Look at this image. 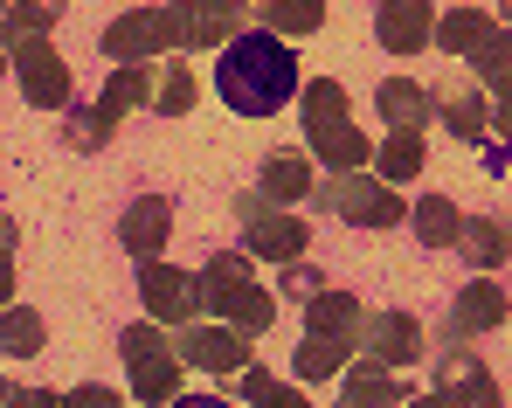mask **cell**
Instances as JSON below:
<instances>
[{
	"label": "cell",
	"mask_w": 512,
	"mask_h": 408,
	"mask_svg": "<svg viewBox=\"0 0 512 408\" xmlns=\"http://www.w3.org/2000/svg\"><path fill=\"white\" fill-rule=\"evenodd\" d=\"M312 187H319V180H312V160H305V153H270V160H263V187H256V194H263L270 208H291V201H305Z\"/></svg>",
	"instance_id": "obj_22"
},
{
	"label": "cell",
	"mask_w": 512,
	"mask_h": 408,
	"mask_svg": "<svg viewBox=\"0 0 512 408\" xmlns=\"http://www.w3.org/2000/svg\"><path fill=\"white\" fill-rule=\"evenodd\" d=\"M346 360H353V346H340V339H319V332H305V339H298V353H291L298 381H333V374H346Z\"/></svg>",
	"instance_id": "obj_27"
},
{
	"label": "cell",
	"mask_w": 512,
	"mask_h": 408,
	"mask_svg": "<svg viewBox=\"0 0 512 408\" xmlns=\"http://www.w3.org/2000/svg\"><path fill=\"white\" fill-rule=\"evenodd\" d=\"M97 49H104L111 63H153L160 49H173L167 42V7H125V14L97 35Z\"/></svg>",
	"instance_id": "obj_8"
},
{
	"label": "cell",
	"mask_w": 512,
	"mask_h": 408,
	"mask_svg": "<svg viewBox=\"0 0 512 408\" xmlns=\"http://www.w3.org/2000/svg\"><path fill=\"white\" fill-rule=\"evenodd\" d=\"M312 160H326L333 173H360V166L374 160V139H367V132H353V125H340V132L312 139Z\"/></svg>",
	"instance_id": "obj_29"
},
{
	"label": "cell",
	"mask_w": 512,
	"mask_h": 408,
	"mask_svg": "<svg viewBox=\"0 0 512 408\" xmlns=\"http://www.w3.org/2000/svg\"><path fill=\"white\" fill-rule=\"evenodd\" d=\"M346 402L353 408H402L409 388L395 367H374V360H346Z\"/></svg>",
	"instance_id": "obj_20"
},
{
	"label": "cell",
	"mask_w": 512,
	"mask_h": 408,
	"mask_svg": "<svg viewBox=\"0 0 512 408\" xmlns=\"http://www.w3.org/2000/svg\"><path fill=\"white\" fill-rule=\"evenodd\" d=\"M7 7H14V0H0V14H7Z\"/></svg>",
	"instance_id": "obj_49"
},
{
	"label": "cell",
	"mask_w": 512,
	"mask_h": 408,
	"mask_svg": "<svg viewBox=\"0 0 512 408\" xmlns=\"http://www.w3.org/2000/svg\"><path fill=\"white\" fill-rule=\"evenodd\" d=\"M450 249H457L471 270H499L512 256V222H499V215H464V229H457Z\"/></svg>",
	"instance_id": "obj_16"
},
{
	"label": "cell",
	"mask_w": 512,
	"mask_h": 408,
	"mask_svg": "<svg viewBox=\"0 0 512 408\" xmlns=\"http://www.w3.org/2000/svg\"><path fill=\"white\" fill-rule=\"evenodd\" d=\"M506 312H512L506 284H499V277H471V284L457 291V305H450V319H443V332H450V339H478V332L506 326Z\"/></svg>",
	"instance_id": "obj_12"
},
{
	"label": "cell",
	"mask_w": 512,
	"mask_h": 408,
	"mask_svg": "<svg viewBox=\"0 0 512 408\" xmlns=\"http://www.w3.org/2000/svg\"><path fill=\"white\" fill-rule=\"evenodd\" d=\"M374 35L388 56H416L436 35V0H374Z\"/></svg>",
	"instance_id": "obj_11"
},
{
	"label": "cell",
	"mask_w": 512,
	"mask_h": 408,
	"mask_svg": "<svg viewBox=\"0 0 512 408\" xmlns=\"http://www.w3.org/2000/svg\"><path fill=\"white\" fill-rule=\"evenodd\" d=\"M298 111H305V139H326L346 125V83L319 77V83H298Z\"/></svg>",
	"instance_id": "obj_24"
},
{
	"label": "cell",
	"mask_w": 512,
	"mask_h": 408,
	"mask_svg": "<svg viewBox=\"0 0 512 408\" xmlns=\"http://www.w3.org/2000/svg\"><path fill=\"white\" fill-rule=\"evenodd\" d=\"M423 160H429V153H423V132H388V139L374 146V166H381V180H388V187L416 180Z\"/></svg>",
	"instance_id": "obj_26"
},
{
	"label": "cell",
	"mask_w": 512,
	"mask_h": 408,
	"mask_svg": "<svg viewBox=\"0 0 512 408\" xmlns=\"http://www.w3.org/2000/svg\"><path fill=\"white\" fill-rule=\"evenodd\" d=\"M270 388H277V374H270V367H243V374H236V395H243V402H263V395H270Z\"/></svg>",
	"instance_id": "obj_37"
},
{
	"label": "cell",
	"mask_w": 512,
	"mask_h": 408,
	"mask_svg": "<svg viewBox=\"0 0 512 408\" xmlns=\"http://www.w3.org/2000/svg\"><path fill=\"white\" fill-rule=\"evenodd\" d=\"M353 346H360L374 367H416V360H423V346H429V332L416 326L409 312H367Z\"/></svg>",
	"instance_id": "obj_7"
},
{
	"label": "cell",
	"mask_w": 512,
	"mask_h": 408,
	"mask_svg": "<svg viewBox=\"0 0 512 408\" xmlns=\"http://www.w3.org/2000/svg\"><path fill=\"white\" fill-rule=\"evenodd\" d=\"M139 298H146V319L153 326H194V312H201V284L187 277V270H173V263H139Z\"/></svg>",
	"instance_id": "obj_5"
},
{
	"label": "cell",
	"mask_w": 512,
	"mask_h": 408,
	"mask_svg": "<svg viewBox=\"0 0 512 408\" xmlns=\"http://www.w3.org/2000/svg\"><path fill=\"white\" fill-rule=\"evenodd\" d=\"M118 353L132 360V395L153 408H167L180 395V353L167 346V326H153V319H139V326L118 332Z\"/></svg>",
	"instance_id": "obj_3"
},
{
	"label": "cell",
	"mask_w": 512,
	"mask_h": 408,
	"mask_svg": "<svg viewBox=\"0 0 512 408\" xmlns=\"http://www.w3.org/2000/svg\"><path fill=\"white\" fill-rule=\"evenodd\" d=\"M194 97H201V77H194L187 63H167V70H160V83H153V111L187 118V111H194Z\"/></svg>",
	"instance_id": "obj_32"
},
{
	"label": "cell",
	"mask_w": 512,
	"mask_h": 408,
	"mask_svg": "<svg viewBox=\"0 0 512 408\" xmlns=\"http://www.w3.org/2000/svg\"><path fill=\"white\" fill-rule=\"evenodd\" d=\"M319 291H326V277H319V270H305V263H284V277H277V298H305V305H312Z\"/></svg>",
	"instance_id": "obj_35"
},
{
	"label": "cell",
	"mask_w": 512,
	"mask_h": 408,
	"mask_svg": "<svg viewBox=\"0 0 512 408\" xmlns=\"http://www.w3.org/2000/svg\"><path fill=\"white\" fill-rule=\"evenodd\" d=\"M14 408H63L56 388H14Z\"/></svg>",
	"instance_id": "obj_38"
},
{
	"label": "cell",
	"mask_w": 512,
	"mask_h": 408,
	"mask_svg": "<svg viewBox=\"0 0 512 408\" xmlns=\"http://www.w3.org/2000/svg\"><path fill=\"white\" fill-rule=\"evenodd\" d=\"M0 77H7V49H0Z\"/></svg>",
	"instance_id": "obj_48"
},
{
	"label": "cell",
	"mask_w": 512,
	"mask_h": 408,
	"mask_svg": "<svg viewBox=\"0 0 512 408\" xmlns=\"http://www.w3.org/2000/svg\"><path fill=\"white\" fill-rule=\"evenodd\" d=\"M312 201L326 208V215H340L353 229H395L409 208H402V194L381 180V173H333V180H319L312 187Z\"/></svg>",
	"instance_id": "obj_2"
},
{
	"label": "cell",
	"mask_w": 512,
	"mask_h": 408,
	"mask_svg": "<svg viewBox=\"0 0 512 408\" xmlns=\"http://www.w3.org/2000/svg\"><path fill=\"white\" fill-rule=\"evenodd\" d=\"M167 236H173V201L167 194H139V201L118 215V243L132 249L139 263H153V256L167 249Z\"/></svg>",
	"instance_id": "obj_13"
},
{
	"label": "cell",
	"mask_w": 512,
	"mask_h": 408,
	"mask_svg": "<svg viewBox=\"0 0 512 408\" xmlns=\"http://www.w3.org/2000/svg\"><path fill=\"white\" fill-rule=\"evenodd\" d=\"M63 408H125V402H118L104 381H84V388H70V395H63Z\"/></svg>",
	"instance_id": "obj_36"
},
{
	"label": "cell",
	"mask_w": 512,
	"mask_h": 408,
	"mask_svg": "<svg viewBox=\"0 0 512 408\" xmlns=\"http://www.w3.org/2000/svg\"><path fill=\"white\" fill-rule=\"evenodd\" d=\"M153 83H160V70H153V63H118V70H111V83L97 90V104H90V111L118 132V118H125V111L153 104Z\"/></svg>",
	"instance_id": "obj_15"
},
{
	"label": "cell",
	"mask_w": 512,
	"mask_h": 408,
	"mask_svg": "<svg viewBox=\"0 0 512 408\" xmlns=\"http://www.w3.org/2000/svg\"><path fill=\"white\" fill-rule=\"evenodd\" d=\"M236 35H243V7L236 0H180V7H167L173 49H229Z\"/></svg>",
	"instance_id": "obj_4"
},
{
	"label": "cell",
	"mask_w": 512,
	"mask_h": 408,
	"mask_svg": "<svg viewBox=\"0 0 512 408\" xmlns=\"http://www.w3.org/2000/svg\"><path fill=\"white\" fill-rule=\"evenodd\" d=\"M256 28L284 35H319L326 28V0H256Z\"/></svg>",
	"instance_id": "obj_25"
},
{
	"label": "cell",
	"mask_w": 512,
	"mask_h": 408,
	"mask_svg": "<svg viewBox=\"0 0 512 408\" xmlns=\"http://www.w3.org/2000/svg\"><path fill=\"white\" fill-rule=\"evenodd\" d=\"M436 111H443V125H450L457 139H485V132H492V104H485L478 83H450V90L436 97Z\"/></svg>",
	"instance_id": "obj_23"
},
{
	"label": "cell",
	"mask_w": 512,
	"mask_h": 408,
	"mask_svg": "<svg viewBox=\"0 0 512 408\" xmlns=\"http://www.w3.org/2000/svg\"><path fill=\"white\" fill-rule=\"evenodd\" d=\"M492 118H499V139H512V90L499 97V111H492Z\"/></svg>",
	"instance_id": "obj_44"
},
{
	"label": "cell",
	"mask_w": 512,
	"mask_h": 408,
	"mask_svg": "<svg viewBox=\"0 0 512 408\" xmlns=\"http://www.w3.org/2000/svg\"><path fill=\"white\" fill-rule=\"evenodd\" d=\"M471 83H478L485 97H506L512 90V35H492V42L471 56Z\"/></svg>",
	"instance_id": "obj_31"
},
{
	"label": "cell",
	"mask_w": 512,
	"mask_h": 408,
	"mask_svg": "<svg viewBox=\"0 0 512 408\" xmlns=\"http://www.w3.org/2000/svg\"><path fill=\"white\" fill-rule=\"evenodd\" d=\"M63 7H70V0H14V7L0 14V49L14 56V49H28V42H49V28L63 21Z\"/></svg>",
	"instance_id": "obj_19"
},
{
	"label": "cell",
	"mask_w": 512,
	"mask_h": 408,
	"mask_svg": "<svg viewBox=\"0 0 512 408\" xmlns=\"http://www.w3.org/2000/svg\"><path fill=\"white\" fill-rule=\"evenodd\" d=\"M173 353H180V367H201V374H243L250 367V339L229 326H180Z\"/></svg>",
	"instance_id": "obj_10"
},
{
	"label": "cell",
	"mask_w": 512,
	"mask_h": 408,
	"mask_svg": "<svg viewBox=\"0 0 512 408\" xmlns=\"http://www.w3.org/2000/svg\"><path fill=\"white\" fill-rule=\"evenodd\" d=\"M256 408H305V395H298V388H270Z\"/></svg>",
	"instance_id": "obj_40"
},
{
	"label": "cell",
	"mask_w": 512,
	"mask_h": 408,
	"mask_svg": "<svg viewBox=\"0 0 512 408\" xmlns=\"http://www.w3.org/2000/svg\"><path fill=\"white\" fill-rule=\"evenodd\" d=\"M360 319H367V312H360V298H353V291H333V284L305 305V326L319 332V339H340V346L360 339Z\"/></svg>",
	"instance_id": "obj_21"
},
{
	"label": "cell",
	"mask_w": 512,
	"mask_h": 408,
	"mask_svg": "<svg viewBox=\"0 0 512 408\" xmlns=\"http://www.w3.org/2000/svg\"><path fill=\"white\" fill-rule=\"evenodd\" d=\"M457 229H464V215H457L450 194H423V201H416V236H423V249H450Z\"/></svg>",
	"instance_id": "obj_28"
},
{
	"label": "cell",
	"mask_w": 512,
	"mask_h": 408,
	"mask_svg": "<svg viewBox=\"0 0 512 408\" xmlns=\"http://www.w3.org/2000/svg\"><path fill=\"white\" fill-rule=\"evenodd\" d=\"M0 305H14V256L0 249Z\"/></svg>",
	"instance_id": "obj_42"
},
{
	"label": "cell",
	"mask_w": 512,
	"mask_h": 408,
	"mask_svg": "<svg viewBox=\"0 0 512 408\" xmlns=\"http://www.w3.org/2000/svg\"><path fill=\"white\" fill-rule=\"evenodd\" d=\"M0 408H14V381H0Z\"/></svg>",
	"instance_id": "obj_46"
},
{
	"label": "cell",
	"mask_w": 512,
	"mask_h": 408,
	"mask_svg": "<svg viewBox=\"0 0 512 408\" xmlns=\"http://www.w3.org/2000/svg\"><path fill=\"white\" fill-rule=\"evenodd\" d=\"M374 104H381L388 132H423L429 118H436V97H429L416 77H388L381 90H374Z\"/></svg>",
	"instance_id": "obj_17"
},
{
	"label": "cell",
	"mask_w": 512,
	"mask_h": 408,
	"mask_svg": "<svg viewBox=\"0 0 512 408\" xmlns=\"http://www.w3.org/2000/svg\"><path fill=\"white\" fill-rule=\"evenodd\" d=\"M450 395H457V408H506V388L492 381V367H485V374H471V381H464V388H450Z\"/></svg>",
	"instance_id": "obj_34"
},
{
	"label": "cell",
	"mask_w": 512,
	"mask_h": 408,
	"mask_svg": "<svg viewBox=\"0 0 512 408\" xmlns=\"http://www.w3.org/2000/svg\"><path fill=\"white\" fill-rule=\"evenodd\" d=\"M305 249H312V229L291 215V208H270V215H256V222H243V256L250 263H305Z\"/></svg>",
	"instance_id": "obj_9"
},
{
	"label": "cell",
	"mask_w": 512,
	"mask_h": 408,
	"mask_svg": "<svg viewBox=\"0 0 512 408\" xmlns=\"http://www.w3.org/2000/svg\"><path fill=\"white\" fill-rule=\"evenodd\" d=\"M42 339H49V332H42V312H28V305H7V312H0V353H7V360H35Z\"/></svg>",
	"instance_id": "obj_30"
},
{
	"label": "cell",
	"mask_w": 512,
	"mask_h": 408,
	"mask_svg": "<svg viewBox=\"0 0 512 408\" xmlns=\"http://www.w3.org/2000/svg\"><path fill=\"white\" fill-rule=\"evenodd\" d=\"M402 408H457V395H443V388H436V395H409Z\"/></svg>",
	"instance_id": "obj_43"
},
{
	"label": "cell",
	"mask_w": 512,
	"mask_h": 408,
	"mask_svg": "<svg viewBox=\"0 0 512 408\" xmlns=\"http://www.w3.org/2000/svg\"><path fill=\"white\" fill-rule=\"evenodd\" d=\"M499 14H506V21H512V0H499Z\"/></svg>",
	"instance_id": "obj_47"
},
{
	"label": "cell",
	"mask_w": 512,
	"mask_h": 408,
	"mask_svg": "<svg viewBox=\"0 0 512 408\" xmlns=\"http://www.w3.org/2000/svg\"><path fill=\"white\" fill-rule=\"evenodd\" d=\"M492 35H506V21H499V14H485V7H450V14L436 21V35H429V42H443L450 56H478Z\"/></svg>",
	"instance_id": "obj_18"
},
{
	"label": "cell",
	"mask_w": 512,
	"mask_h": 408,
	"mask_svg": "<svg viewBox=\"0 0 512 408\" xmlns=\"http://www.w3.org/2000/svg\"><path fill=\"white\" fill-rule=\"evenodd\" d=\"M14 236H21V229H14V215H0V249H14Z\"/></svg>",
	"instance_id": "obj_45"
},
{
	"label": "cell",
	"mask_w": 512,
	"mask_h": 408,
	"mask_svg": "<svg viewBox=\"0 0 512 408\" xmlns=\"http://www.w3.org/2000/svg\"><path fill=\"white\" fill-rule=\"evenodd\" d=\"M7 70H14L21 97H28L35 111H63V104H70V63L56 56V42H28V49H14Z\"/></svg>",
	"instance_id": "obj_6"
},
{
	"label": "cell",
	"mask_w": 512,
	"mask_h": 408,
	"mask_svg": "<svg viewBox=\"0 0 512 408\" xmlns=\"http://www.w3.org/2000/svg\"><path fill=\"white\" fill-rule=\"evenodd\" d=\"M63 139H70V153H97V146L111 139V125H104L97 111H77V118L63 125Z\"/></svg>",
	"instance_id": "obj_33"
},
{
	"label": "cell",
	"mask_w": 512,
	"mask_h": 408,
	"mask_svg": "<svg viewBox=\"0 0 512 408\" xmlns=\"http://www.w3.org/2000/svg\"><path fill=\"white\" fill-rule=\"evenodd\" d=\"M0 360H7V353H0Z\"/></svg>",
	"instance_id": "obj_51"
},
{
	"label": "cell",
	"mask_w": 512,
	"mask_h": 408,
	"mask_svg": "<svg viewBox=\"0 0 512 408\" xmlns=\"http://www.w3.org/2000/svg\"><path fill=\"white\" fill-rule=\"evenodd\" d=\"M236 215H243V222H256V215H270V201H263V194H236Z\"/></svg>",
	"instance_id": "obj_41"
},
{
	"label": "cell",
	"mask_w": 512,
	"mask_h": 408,
	"mask_svg": "<svg viewBox=\"0 0 512 408\" xmlns=\"http://www.w3.org/2000/svg\"><path fill=\"white\" fill-rule=\"evenodd\" d=\"M236 7H243V0H236Z\"/></svg>",
	"instance_id": "obj_52"
},
{
	"label": "cell",
	"mask_w": 512,
	"mask_h": 408,
	"mask_svg": "<svg viewBox=\"0 0 512 408\" xmlns=\"http://www.w3.org/2000/svg\"><path fill=\"white\" fill-rule=\"evenodd\" d=\"M201 312H215V319H229V305L243 298V291H256V277H250V256L243 249H215L208 263H201Z\"/></svg>",
	"instance_id": "obj_14"
},
{
	"label": "cell",
	"mask_w": 512,
	"mask_h": 408,
	"mask_svg": "<svg viewBox=\"0 0 512 408\" xmlns=\"http://www.w3.org/2000/svg\"><path fill=\"white\" fill-rule=\"evenodd\" d=\"M298 83H305V70H298L291 42H277L270 28H243L222 49V70H215V90L236 118H277L298 97Z\"/></svg>",
	"instance_id": "obj_1"
},
{
	"label": "cell",
	"mask_w": 512,
	"mask_h": 408,
	"mask_svg": "<svg viewBox=\"0 0 512 408\" xmlns=\"http://www.w3.org/2000/svg\"><path fill=\"white\" fill-rule=\"evenodd\" d=\"M167 408H236V402H229V395H173Z\"/></svg>",
	"instance_id": "obj_39"
},
{
	"label": "cell",
	"mask_w": 512,
	"mask_h": 408,
	"mask_svg": "<svg viewBox=\"0 0 512 408\" xmlns=\"http://www.w3.org/2000/svg\"><path fill=\"white\" fill-rule=\"evenodd\" d=\"M340 408H353V402H340Z\"/></svg>",
	"instance_id": "obj_50"
}]
</instances>
